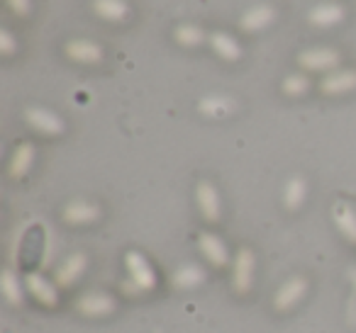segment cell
Instances as JSON below:
<instances>
[{
    "label": "cell",
    "instance_id": "1",
    "mask_svg": "<svg viewBox=\"0 0 356 333\" xmlns=\"http://www.w3.org/2000/svg\"><path fill=\"white\" fill-rule=\"evenodd\" d=\"M124 265H127L129 280L124 282V287L132 289V292H149V289L156 287V273L149 265V260L144 258L137 250H129L124 255Z\"/></svg>",
    "mask_w": 356,
    "mask_h": 333
},
{
    "label": "cell",
    "instance_id": "2",
    "mask_svg": "<svg viewBox=\"0 0 356 333\" xmlns=\"http://www.w3.org/2000/svg\"><path fill=\"white\" fill-rule=\"evenodd\" d=\"M307 292V280L296 275V278H288L286 282L278 287V292L273 294V307L278 311H286V309H293L298 302L302 299V294Z\"/></svg>",
    "mask_w": 356,
    "mask_h": 333
},
{
    "label": "cell",
    "instance_id": "3",
    "mask_svg": "<svg viewBox=\"0 0 356 333\" xmlns=\"http://www.w3.org/2000/svg\"><path fill=\"white\" fill-rule=\"evenodd\" d=\"M252 282H254V253L249 248H239L232 268V287L239 294H244L249 292Z\"/></svg>",
    "mask_w": 356,
    "mask_h": 333
},
{
    "label": "cell",
    "instance_id": "4",
    "mask_svg": "<svg viewBox=\"0 0 356 333\" xmlns=\"http://www.w3.org/2000/svg\"><path fill=\"white\" fill-rule=\"evenodd\" d=\"M25 119L32 129H37V132H42V134H49V137L64 132V119L44 108H27Z\"/></svg>",
    "mask_w": 356,
    "mask_h": 333
},
{
    "label": "cell",
    "instance_id": "5",
    "mask_svg": "<svg viewBox=\"0 0 356 333\" xmlns=\"http://www.w3.org/2000/svg\"><path fill=\"white\" fill-rule=\"evenodd\" d=\"M298 64L307 71H327L334 69L339 64V54L327 46H317V49H305L298 54Z\"/></svg>",
    "mask_w": 356,
    "mask_h": 333
},
{
    "label": "cell",
    "instance_id": "6",
    "mask_svg": "<svg viewBox=\"0 0 356 333\" xmlns=\"http://www.w3.org/2000/svg\"><path fill=\"white\" fill-rule=\"evenodd\" d=\"M115 297L108 292H86L83 297L76 302V309L86 316H105V314L115 311Z\"/></svg>",
    "mask_w": 356,
    "mask_h": 333
},
{
    "label": "cell",
    "instance_id": "7",
    "mask_svg": "<svg viewBox=\"0 0 356 333\" xmlns=\"http://www.w3.org/2000/svg\"><path fill=\"white\" fill-rule=\"evenodd\" d=\"M25 287L27 292L32 294V297L37 299V302H42L44 307H56V302H59V292H56V284L49 282V280L44 278V275L40 273H30L25 278Z\"/></svg>",
    "mask_w": 356,
    "mask_h": 333
},
{
    "label": "cell",
    "instance_id": "8",
    "mask_svg": "<svg viewBox=\"0 0 356 333\" xmlns=\"http://www.w3.org/2000/svg\"><path fill=\"white\" fill-rule=\"evenodd\" d=\"M198 248L213 265H227L229 253H227V246L222 244L220 236L210 234V231H203V234L198 236Z\"/></svg>",
    "mask_w": 356,
    "mask_h": 333
},
{
    "label": "cell",
    "instance_id": "9",
    "mask_svg": "<svg viewBox=\"0 0 356 333\" xmlns=\"http://www.w3.org/2000/svg\"><path fill=\"white\" fill-rule=\"evenodd\" d=\"M66 56L79 64H98L103 59V49L90 40H71L66 44Z\"/></svg>",
    "mask_w": 356,
    "mask_h": 333
},
{
    "label": "cell",
    "instance_id": "10",
    "mask_svg": "<svg viewBox=\"0 0 356 333\" xmlns=\"http://www.w3.org/2000/svg\"><path fill=\"white\" fill-rule=\"evenodd\" d=\"M195 200H198V207L203 212V216L208 221H218L220 219V195L210 182H198L195 187Z\"/></svg>",
    "mask_w": 356,
    "mask_h": 333
},
{
    "label": "cell",
    "instance_id": "11",
    "mask_svg": "<svg viewBox=\"0 0 356 333\" xmlns=\"http://www.w3.org/2000/svg\"><path fill=\"white\" fill-rule=\"evenodd\" d=\"M86 255L83 253H74V255H69V258L64 260V263L56 268V284L59 287H71V284L76 282V280L83 275V270H86Z\"/></svg>",
    "mask_w": 356,
    "mask_h": 333
},
{
    "label": "cell",
    "instance_id": "12",
    "mask_svg": "<svg viewBox=\"0 0 356 333\" xmlns=\"http://www.w3.org/2000/svg\"><path fill=\"white\" fill-rule=\"evenodd\" d=\"M64 219L69 224H90V221L100 219V207L86 200H74L64 207Z\"/></svg>",
    "mask_w": 356,
    "mask_h": 333
},
{
    "label": "cell",
    "instance_id": "13",
    "mask_svg": "<svg viewBox=\"0 0 356 333\" xmlns=\"http://www.w3.org/2000/svg\"><path fill=\"white\" fill-rule=\"evenodd\" d=\"M322 93L327 95H341L349 93V90L356 88V71H332L330 76H325L320 83Z\"/></svg>",
    "mask_w": 356,
    "mask_h": 333
},
{
    "label": "cell",
    "instance_id": "14",
    "mask_svg": "<svg viewBox=\"0 0 356 333\" xmlns=\"http://www.w3.org/2000/svg\"><path fill=\"white\" fill-rule=\"evenodd\" d=\"M332 219H334L337 229L344 234L346 241H351V244H356V212L351 210V205H346V202H334V207H332Z\"/></svg>",
    "mask_w": 356,
    "mask_h": 333
},
{
    "label": "cell",
    "instance_id": "15",
    "mask_svg": "<svg viewBox=\"0 0 356 333\" xmlns=\"http://www.w3.org/2000/svg\"><path fill=\"white\" fill-rule=\"evenodd\" d=\"M198 110L205 117H227L237 110V103L232 98H225V95H208L198 103Z\"/></svg>",
    "mask_w": 356,
    "mask_h": 333
},
{
    "label": "cell",
    "instance_id": "16",
    "mask_svg": "<svg viewBox=\"0 0 356 333\" xmlns=\"http://www.w3.org/2000/svg\"><path fill=\"white\" fill-rule=\"evenodd\" d=\"M273 17H276V10H273V8L257 6V8H252V10L244 12L242 20H239V27L247 32H257V30H264V27L271 25Z\"/></svg>",
    "mask_w": 356,
    "mask_h": 333
},
{
    "label": "cell",
    "instance_id": "17",
    "mask_svg": "<svg viewBox=\"0 0 356 333\" xmlns=\"http://www.w3.org/2000/svg\"><path fill=\"white\" fill-rule=\"evenodd\" d=\"M344 20V8L337 3H322L310 10V22L315 27H332Z\"/></svg>",
    "mask_w": 356,
    "mask_h": 333
},
{
    "label": "cell",
    "instance_id": "18",
    "mask_svg": "<svg viewBox=\"0 0 356 333\" xmlns=\"http://www.w3.org/2000/svg\"><path fill=\"white\" fill-rule=\"evenodd\" d=\"M205 280V270L195 263H188V265H181L176 273L171 275V284L178 289H191L195 284H200Z\"/></svg>",
    "mask_w": 356,
    "mask_h": 333
},
{
    "label": "cell",
    "instance_id": "19",
    "mask_svg": "<svg viewBox=\"0 0 356 333\" xmlns=\"http://www.w3.org/2000/svg\"><path fill=\"white\" fill-rule=\"evenodd\" d=\"M210 46L215 49V54H220L227 61H237L242 56V49H239L237 40L229 37L227 32H213L210 35Z\"/></svg>",
    "mask_w": 356,
    "mask_h": 333
},
{
    "label": "cell",
    "instance_id": "20",
    "mask_svg": "<svg viewBox=\"0 0 356 333\" xmlns=\"http://www.w3.org/2000/svg\"><path fill=\"white\" fill-rule=\"evenodd\" d=\"M32 161H35V146H32L30 142L20 144V146L15 148V153H13V158H10V176L13 178H22L27 171H30Z\"/></svg>",
    "mask_w": 356,
    "mask_h": 333
},
{
    "label": "cell",
    "instance_id": "21",
    "mask_svg": "<svg viewBox=\"0 0 356 333\" xmlns=\"http://www.w3.org/2000/svg\"><path fill=\"white\" fill-rule=\"evenodd\" d=\"M93 10L98 12L103 20L118 22V20H124V17H127L129 8L124 0H93Z\"/></svg>",
    "mask_w": 356,
    "mask_h": 333
},
{
    "label": "cell",
    "instance_id": "22",
    "mask_svg": "<svg viewBox=\"0 0 356 333\" xmlns=\"http://www.w3.org/2000/svg\"><path fill=\"white\" fill-rule=\"evenodd\" d=\"M0 292L6 294V299L10 304H22V287H20V278L13 273L10 268H6L0 273Z\"/></svg>",
    "mask_w": 356,
    "mask_h": 333
},
{
    "label": "cell",
    "instance_id": "23",
    "mask_svg": "<svg viewBox=\"0 0 356 333\" xmlns=\"http://www.w3.org/2000/svg\"><path fill=\"white\" fill-rule=\"evenodd\" d=\"M307 195V185L305 180H302L300 176L291 178V180L286 182V190H283V202H286L288 210H298V207L302 205V200H305Z\"/></svg>",
    "mask_w": 356,
    "mask_h": 333
},
{
    "label": "cell",
    "instance_id": "24",
    "mask_svg": "<svg viewBox=\"0 0 356 333\" xmlns=\"http://www.w3.org/2000/svg\"><path fill=\"white\" fill-rule=\"evenodd\" d=\"M173 37H176L178 44H184V46H198V44H203V42H205V32L200 30V27H195V25L176 27Z\"/></svg>",
    "mask_w": 356,
    "mask_h": 333
},
{
    "label": "cell",
    "instance_id": "25",
    "mask_svg": "<svg viewBox=\"0 0 356 333\" xmlns=\"http://www.w3.org/2000/svg\"><path fill=\"white\" fill-rule=\"evenodd\" d=\"M310 88V80H307L305 74H291L283 80V93L286 95H302Z\"/></svg>",
    "mask_w": 356,
    "mask_h": 333
},
{
    "label": "cell",
    "instance_id": "26",
    "mask_svg": "<svg viewBox=\"0 0 356 333\" xmlns=\"http://www.w3.org/2000/svg\"><path fill=\"white\" fill-rule=\"evenodd\" d=\"M0 51L3 54H13L15 51V40H13L8 30H0Z\"/></svg>",
    "mask_w": 356,
    "mask_h": 333
},
{
    "label": "cell",
    "instance_id": "27",
    "mask_svg": "<svg viewBox=\"0 0 356 333\" xmlns=\"http://www.w3.org/2000/svg\"><path fill=\"white\" fill-rule=\"evenodd\" d=\"M8 6H10L17 15H27V12H30V0H8Z\"/></svg>",
    "mask_w": 356,
    "mask_h": 333
},
{
    "label": "cell",
    "instance_id": "28",
    "mask_svg": "<svg viewBox=\"0 0 356 333\" xmlns=\"http://www.w3.org/2000/svg\"><path fill=\"white\" fill-rule=\"evenodd\" d=\"M349 280L354 282V287H356V268H349Z\"/></svg>",
    "mask_w": 356,
    "mask_h": 333
}]
</instances>
